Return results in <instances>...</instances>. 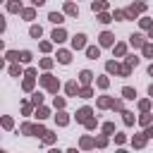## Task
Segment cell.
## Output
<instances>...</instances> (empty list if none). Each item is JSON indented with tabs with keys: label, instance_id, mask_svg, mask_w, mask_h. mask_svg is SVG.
<instances>
[{
	"label": "cell",
	"instance_id": "6da1fadb",
	"mask_svg": "<svg viewBox=\"0 0 153 153\" xmlns=\"http://www.w3.org/2000/svg\"><path fill=\"white\" fill-rule=\"evenodd\" d=\"M34 3H38V5H41V3H43V0H34Z\"/></svg>",
	"mask_w": 153,
	"mask_h": 153
}]
</instances>
